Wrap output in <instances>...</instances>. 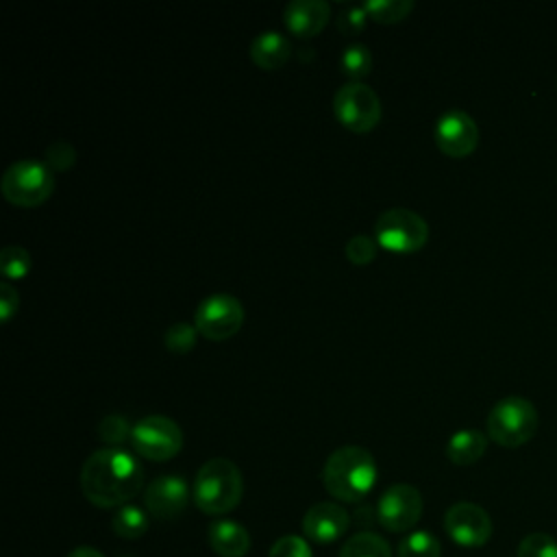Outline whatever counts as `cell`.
Wrapping results in <instances>:
<instances>
[{"label":"cell","instance_id":"cell-1","mask_svg":"<svg viewBox=\"0 0 557 557\" xmlns=\"http://www.w3.org/2000/svg\"><path fill=\"white\" fill-rule=\"evenodd\" d=\"M141 487L144 470L124 448H100L81 468L83 496L102 509L126 505Z\"/></svg>","mask_w":557,"mask_h":557},{"label":"cell","instance_id":"cell-2","mask_svg":"<svg viewBox=\"0 0 557 557\" xmlns=\"http://www.w3.org/2000/svg\"><path fill=\"white\" fill-rule=\"evenodd\" d=\"M322 483L333 498L357 503L370 494L376 483V461L363 446H339L324 461Z\"/></svg>","mask_w":557,"mask_h":557},{"label":"cell","instance_id":"cell-3","mask_svg":"<svg viewBox=\"0 0 557 557\" xmlns=\"http://www.w3.org/2000/svg\"><path fill=\"white\" fill-rule=\"evenodd\" d=\"M244 496V476L226 457H213L200 466L191 485L194 505L207 516L233 511Z\"/></svg>","mask_w":557,"mask_h":557},{"label":"cell","instance_id":"cell-4","mask_svg":"<svg viewBox=\"0 0 557 557\" xmlns=\"http://www.w3.org/2000/svg\"><path fill=\"white\" fill-rule=\"evenodd\" d=\"M487 437L505 448L527 444L537 431V409L524 396H505L487 413Z\"/></svg>","mask_w":557,"mask_h":557},{"label":"cell","instance_id":"cell-5","mask_svg":"<svg viewBox=\"0 0 557 557\" xmlns=\"http://www.w3.org/2000/svg\"><path fill=\"white\" fill-rule=\"evenodd\" d=\"M0 189L11 205L22 209H33L52 196L54 174L48 165L39 161L20 159L4 170Z\"/></svg>","mask_w":557,"mask_h":557},{"label":"cell","instance_id":"cell-6","mask_svg":"<svg viewBox=\"0 0 557 557\" xmlns=\"http://www.w3.org/2000/svg\"><path fill=\"white\" fill-rule=\"evenodd\" d=\"M374 239L389 252L409 255L420 250L429 239V224L411 209L394 207L383 211L374 222Z\"/></svg>","mask_w":557,"mask_h":557},{"label":"cell","instance_id":"cell-7","mask_svg":"<svg viewBox=\"0 0 557 557\" xmlns=\"http://www.w3.org/2000/svg\"><path fill=\"white\" fill-rule=\"evenodd\" d=\"M333 113L352 133H368L381 122V98L366 83H346L335 91Z\"/></svg>","mask_w":557,"mask_h":557},{"label":"cell","instance_id":"cell-8","mask_svg":"<svg viewBox=\"0 0 557 557\" xmlns=\"http://www.w3.org/2000/svg\"><path fill=\"white\" fill-rule=\"evenodd\" d=\"M131 442L139 457L150 461H168L181 453L183 431L172 418L152 413L133 424Z\"/></svg>","mask_w":557,"mask_h":557},{"label":"cell","instance_id":"cell-9","mask_svg":"<svg viewBox=\"0 0 557 557\" xmlns=\"http://www.w3.org/2000/svg\"><path fill=\"white\" fill-rule=\"evenodd\" d=\"M244 305L233 294H211L198 305L194 313V326L202 337L211 342H224L237 335L244 326Z\"/></svg>","mask_w":557,"mask_h":557},{"label":"cell","instance_id":"cell-10","mask_svg":"<svg viewBox=\"0 0 557 557\" xmlns=\"http://www.w3.org/2000/svg\"><path fill=\"white\" fill-rule=\"evenodd\" d=\"M422 516V494L418 487L409 483H394L389 485L379 503H376V518L392 533H407L411 531Z\"/></svg>","mask_w":557,"mask_h":557},{"label":"cell","instance_id":"cell-11","mask_svg":"<svg viewBox=\"0 0 557 557\" xmlns=\"http://www.w3.org/2000/svg\"><path fill=\"white\" fill-rule=\"evenodd\" d=\"M444 529L461 548H479L492 537V520L487 511L474 503H455L448 507Z\"/></svg>","mask_w":557,"mask_h":557},{"label":"cell","instance_id":"cell-12","mask_svg":"<svg viewBox=\"0 0 557 557\" xmlns=\"http://www.w3.org/2000/svg\"><path fill=\"white\" fill-rule=\"evenodd\" d=\"M433 137L437 148L450 159H463L479 146V126L472 115L459 109H450L437 117Z\"/></svg>","mask_w":557,"mask_h":557},{"label":"cell","instance_id":"cell-13","mask_svg":"<svg viewBox=\"0 0 557 557\" xmlns=\"http://www.w3.org/2000/svg\"><path fill=\"white\" fill-rule=\"evenodd\" d=\"M189 485L178 474H161L144 490V505L148 513L159 520L178 518L189 505Z\"/></svg>","mask_w":557,"mask_h":557},{"label":"cell","instance_id":"cell-14","mask_svg":"<svg viewBox=\"0 0 557 557\" xmlns=\"http://www.w3.org/2000/svg\"><path fill=\"white\" fill-rule=\"evenodd\" d=\"M350 518L348 511L331 500L315 503L302 516V533L315 544H331L348 531Z\"/></svg>","mask_w":557,"mask_h":557},{"label":"cell","instance_id":"cell-15","mask_svg":"<svg viewBox=\"0 0 557 557\" xmlns=\"http://www.w3.org/2000/svg\"><path fill=\"white\" fill-rule=\"evenodd\" d=\"M331 20V7L324 0H292L283 11L287 30L300 39L315 37Z\"/></svg>","mask_w":557,"mask_h":557},{"label":"cell","instance_id":"cell-16","mask_svg":"<svg viewBox=\"0 0 557 557\" xmlns=\"http://www.w3.org/2000/svg\"><path fill=\"white\" fill-rule=\"evenodd\" d=\"M209 546L220 557H244L250 550V535L246 527L235 520H215L207 529Z\"/></svg>","mask_w":557,"mask_h":557},{"label":"cell","instance_id":"cell-17","mask_svg":"<svg viewBox=\"0 0 557 557\" xmlns=\"http://www.w3.org/2000/svg\"><path fill=\"white\" fill-rule=\"evenodd\" d=\"M292 57V44L285 35L276 30L259 33L250 44V59L257 67L265 72H274L283 67Z\"/></svg>","mask_w":557,"mask_h":557},{"label":"cell","instance_id":"cell-18","mask_svg":"<svg viewBox=\"0 0 557 557\" xmlns=\"http://www.w3.org/2000/svg\"><path fill=\"white\" fill-rule=\"evenodd\" d=\"M487 448V435L479 429H461L450 435L446 444V457L455 466H470L483 457Z\"/></svg>","mask_w":557,"mask_h":557},{"label":"cell","instance_id":"cell-19","mask_svg":"<svg viewBox=\"0 0 557 557\" xmlns=\"http://www.w3.org/2000/svg\"><path fill=\"white\" fill-rule=\"evenodd\" d=\"M111 527H113L117 537L137 540V537H141L148 531L150 520H148V513L141 507H137V505H122L113 513Z\"/></svg>","mask_w":557,"mask_h":557},{"label":"cell","instance_id":"cell-20","mask_svg":"<svg viewBox=\"0 0 557 557\" xmlns=\"http://www.w3.org/2000/svg\"><path fill=\"white\" fill-rule=\"evenodd\" d=\"M339 557H392V550L379 533L359 531L344 542Z\"/></svg>","mask_w":557,"mask_h":557},{"label":"cell","instance_id":"cell-21","mask_svg":"<svg viewBox=\"0 0 557 557\" xmlns=\"http://www.w3.org/2000/svg\"><path fill=\"white\" fill-rule=\"evenodd\" d=\"M339 67L350 78V83H361V78H366L372 72L370 48L363 44L346 46L339 59Z\"/></svg>","mask_w":557,"mask_h":557},{"label":"cell","instance_id":"cell-22","mask_svg":"<svg viewBox=\"0 0 557 557\" xmlns=\"http://www.w3.org/2000/svg\"><path fill=\"white\" fill-rule=\"evenodd\" d=\"M442 544L429 531H411L398 542V557H440Z\"/></svg>","mask_w":557,"mask_h":557},{"label":"cell","instance_id":"cell-23","mask_svg":"<svg viewBox=\"0 0 557 557\" xmlns=\"http://www.w3.org/2000/svg\"><path fill=\"white\" fill-rule=\"evenodd\" d=\"M363 9L368 17L374 20L376 24H396L411 13L413 2L411 0H372V2H366Z\"/></svg>","mask_w":557,"mask_h":557},{"label":"cell","instance_id":"cell-24","mask_svg":"<svg viewBox=\"0 0 557 557\" xmlns=\"http://www.w3.org/2000/svg\"><path fill=\"white\" fill-rule=\"evenodd\" d=\"M0 270H2L4 278L20 281L33 270V259L26 248L11 244V246H4L0 252Z\"/></svg>","mask_w":557,"mask_h":557},{"label":"cell","instance_id":"cell-25","mask_svg":"<svg viewBox=\"0 0 557 557\" xmlns=\"http://www.w3.org/2000/svg\"><path fill=\"white\" fill-rule=\"evenodd\" d=\"M198 329L189 322H176L170 324L163 333V344L170 352L174 355H187L196 348V339H198Z\"/></svg>","mask_w":557,"mask_h":557},{"label":"cell","instance_id":"cell-26","mask_svg":"<svg viewBox=\"0 0 557 557\" xmlns=\"http://www.w3.org/2000/svg\"><path fill=\"white\" fill-rule=\"evenodd\" d=\"M131 435H133V426H128V420L124 416L111 413L102 418L98 424V437L104 444H109V448H117L120 444L131 440Z\"/></svg>","mask_w":557,"mask_h":557},{"label":"cell","instance_id":"cell-27","mask_svg":"<svg viewBox=\"0 0 557 557\" xmlns=\"http://www.w3.org/2000/svg\"><path fill=\"white\" fill-rule=\"evenodd\" d=\"M516 557H557V542L548 533H529L518 544Z\"/></svg>","mask_w":557,"mask_h":557},{"label":"cell","instance_id":"cell-28","mask_svg":"<svg viewBox=\"0 0 557 557\" xmlns=\"http://www.w3.org/2000/svg\"><path fill=\"white\" fill-rule=\"evenodd\" d=\"M344 252H346V259H348L350 263H355V265H368V263L374 261V257H376V252H379V244H376V239H372V237H368V235H355V237H350V239L346 242Z\"/></svg>","mask_w":557,"mask_h":557},{"label":"cell","instance_id":"cell-29","mask_svg":"<svg viewBox=\"0 0 557 557\" xmlns=\"http://www.w3.org/2000/svg\"><path fill=\"white\" fill-rule=\"evenodd\" d=\"M268 557H313L311 546L300 535H283L272 546Z\"/></svg>","mask_w":557,"mask_h":557},{"label":"cell","instance_id":"cell-30","mask_svg":"<svg viewBox=\"0 0 557 557\" xmlns=\"http://www.w3.org/2000/svg\"><path fill=\"white\" fill-rule=\"evenodd\" d=\"M46 161H48L50 170H57V172H63V170L72 168L74 161H76L74 146L67 144V141H63V139L50 144V146L46 148Z\"/></svg>","mask_w":557,"mask_h":557},{"label":"cell","instance_id":"cell-31","mask_svg":"<svg viewBox=\"0 0 557 557\" xmlns=\"http://www.w3.org/2000/svg\"><path fill=\"white\" fill-rule=\"evenodd\" d=\"M368 24V13L363 7H350L339 13L337 30L342 35H359Z\"/></svg>","mask_w":557,"mask_h":557},{"label":"cell","instance_id":"cell-32","mask_svg":"<svg viewBox=\"0 0 557 557\" xmlns=\"http://www.w3.org/2000/svg\"><path fill=\"white\" fill-rule=\"evenodd\" d=\"M20 309V294L11 283L0 285V320L9 322Z\"/></svg>","mask_w":557,"mask_h":557},{"label":"cell","instance_id":"cell-33","mask_svg":"<svg viewBox=\"0 0 557 557\" xmlns=\"http://www.w3.org/2000/svg\"><path fill=\"white\" fill-rule=\"evenodd\" d=\"M67 557H104V555L94 546H76L67 553Z\"/></svg>","mask_w":557,"mask_h":557},{"label":"cell","instance_id":"cell-34","mask_svg":"<svg viewBox=\"0 0 557 557\" xmlns=\"http://www.w3.org/2000/svg\"><path fill=\"white\" fill-rule=\"evenodd\" d=\"M122 557H128V555H122Z\"/></svg>","mask_w":557,"mask_h":557}]
</instances>
